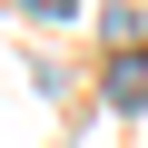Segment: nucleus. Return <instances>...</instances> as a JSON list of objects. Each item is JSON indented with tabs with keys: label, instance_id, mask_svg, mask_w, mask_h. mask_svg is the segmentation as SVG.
<instances>
[{
	"label": "nucleus",
	"instance_id": "f257e3e1",
	"mask_svg": "<svg viewBox=\"0 0 148 148\" xmlns=\"http://www.w3.org/2000/svg\"><path fill=\"white\" fill-rule=\"evenodd\" d=\"M109 99H119V109H148V49L109 59Z\"/></svg>",
	"mask_w": 148,
	"mask_h": 148
},
{
	"label": "nucleus",
	"instance_id": "f03ea898",
	"mask_svg": "<svg viewBox=\"0 0 148 148\" xmlns=\"http://www.w3.org/2000/svg\"><path fill=\"white\" fill-rule=\"evenodd\" d=\"M30 10H40V20H69V10H79V0H30Z\"/></svg>",
	"mask_w": 148,
	"mask_h": 148
}]
</instances>
